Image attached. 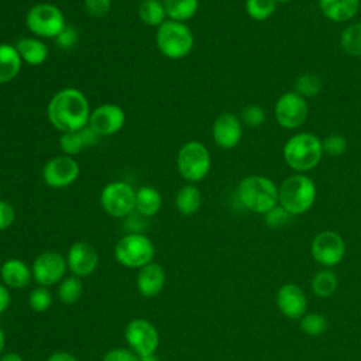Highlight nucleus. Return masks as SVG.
I'll list each match as a JSON object with an SVG mask.
<instances>
[{
  "mask_svg": "<svg viewBox=\"0 0 361 361\" xmlns=\"http://www.w3.org/2000/svg\"><path fill=\"white\" fill-rule=\"evenodd\" d=\"M90 104L86 94L75 87L56 92L47 106L49 123L61 133L78 131L89 124Z\"/></svg>",
  "mask_w": 361,
  "mask_h": 361,
  "instance_id": "nucleus-1",
  "label": "nucleus"
},
{
  "mask_svg": "<svg viewBox=\"0 0 361 361\" xmlns=\"http://www.w3.org/2000/svg\"><path fill=\"white\" fill-rule=\"evenodd\" d=\"M235 195L244 209L262 216L279 203L278 185L264 175L243 178L237 185Z\"/></svg>",
  "mask_w": 361,
  "mask_h": 361,
  "instance_id": "nucleus-2",
  "label": "nucleus"
},
{
  "mask_svg": "<svg viewBox=\"0 0 361 361\" xmlns=\"http://www.w3.org/2000/svg\"><path fill=\"white\" fill-rule=\"evenodd\" d=\"M323 155L322 138L313 133H296L286 140L282 148L283 161L295 173L314 169Z\"/></svg>",
  "mask_w": 361,
  "mask_h": 361,
  "instance_id": "nucleus-3",
  "label": "nucleus"
},
{
  "mask_svg": "<svg viewBox=\"0 0 361 361\" xmlns=\"http://www.w3.org/2000/svg\"><path fill=\"white\" fill-rule=\"evenodd\" d=\"M278 188L279 204L295 217L309 212L316 202L317 186L306 173L289 175Z\"/></svg>",
  "mask_w": 361,
  "mask_h": 361,
  "instance_id": "nucleus-4",
  "label": "nucleus"
},
{
  "mask_svg": "<svg viewBox=\"0 0 361 361\" xmlns=\"http://www.w3.org/2000/svg\"><path fill=\"white\" fill-rule=\"evenodd\" d=\"M155 42L164 56L169 59H182L192 52L195 37L185 23L165 20L157 28Z\"/></svg>",
  "mask_w": 361,
  "mask_h": 361,
  "instance_id": "nucleus-5",
  "label": "nucleus"
},
{
  "mask_svg": "<svg viewBox=\"0 0 361 361\" xmlns=\"http://www.w3.org/2000/svg\"><path fill=\"white\" fill-rule=\"evenodd\" d=\"M176 168L188 183L203 180L212 168V157L207 147L200 141H188L178 151Z\"/></svg>",
  "mask_w": 361,
  "mask_h": 361,
  "instance_id": "nucleus-6",
  "label": "nucleus"
},
{
  "mask_svg": "<svg viewBox=\"0 0 361 361\" xmlns=\"http://www.w3.org/2000/svg\"><path fill=\"white\" fill-rule=\"evenodd\" d=\"M114 259L133 269H140L144 265L152 262L155 248L152 241L142 233H127L114 245Z\"/></svg>",
  "mask_w": 361,
  "mask_h": 361,
  "instance_id": "nucleus-7",
  "label": "nucleus"
},
{
  "mask_svg": "<svg viewBox=\"0 0 361 361\" xmlns=\"http://www.w3.org/2000/svg\"><path fill=\"white\" fill-rule=\"evenodd\" d=\"M25 27L38 38H56L65 30L66 21L58 6L38 3L27 11Z\"/></svg>",
  "mask_w": 361,
  "mask_h": 361,
  "instance_id": "nucleus-8",
  "label": "nucleus"
},
{
  "mask_svg": "<svg viewBox=\"0 0 361 361\" xmlns=\"http://www.w3.org/2000/svg\"><path fill=\"white\" fill-rule=\"evenodd\" d=\"M100 206L111 217H128L135 212V189L124 180L110 182L100 192Z\"/></svg>",
  "mask_w": 361,
  "mask_h": 361,
  "instance_id": "nucleus-9",
  "label": "nucleus"
},
{
  "mask_svg": "<svg viewBox=\"0 0 361 361\" xmlns=\"http://www.w3.org/2000/svg\"><path fill=\"white\" fill-rule=\"evenodd\" d=\"M274 116L278 126L285 130L300 128L309 116L307 100L293 90L285 92L275 102Z\"/></svg>",
  "mask_w": 361,
  "mask_h": 361,
  "instance_id": "nucleus-10",
  "label": "nucleus"
},
{
  "mask_svg": "<svg viewBox=\"0 0 361 361\" xmlns=\"http://www.w3.org/2000/svg\"><path fill=\"white\" fill-rule=\"evenodd\" d=\"M312 258L323 268H333L338 265L345 255L344 238L333 230H323L317 233L310 243Z\"/></svg>",
  "mask_w": 361,
  "mask_h": 361,
  "instance_id": "nucleus-11",
  "label": "nucleus"
},
{
  "mask_svg": "<svg viewBox=\"0 0 361 361\" xmlns=\"http://www.w3.org/2000/svg\"><path fill=\"white\" fill-rule=\"evenodd\" d=\"M124 338L138 357L154 354L159 345V333L157 327L145 319H133L124 329Z\"/></svg>",
  "mask_w": 361,
  "mask_h": 361,
  "instance_id": "nucleus-12",
  "label": "nucleus"
},
{
  "mask_svg": "<svg viewBox=\"0 0 361 361\" xmlns=\"http://www.w3.org/2000/svg\"><path fill=\"white\" fill-rule=\"evenodd\" d=\"M80 173V166L73 157L58 155L45 162L42 168V179L47 186L52 189H62L71 186Z\"/></svg>",
  "mask_w": 361,
  "mask_h": 361,
  "instance_id": "nucleus-13",
  "label": "nucleus"
},
{
  "mask_svg": "<svg viewBox=\"0 0 361 361\" xmlns=\"http://www.w3.org/2000/svg\"><path fill=\"white\" fill-rule=\"evenodd\" d=\"M68 271L66 258L55 251H45L35 257L31 265L32 279L41 286L59 283Z\"/></svg>",
  "mask_w": 361,
  "mask_h": 361,
  "instance_id": "nucleus-14",
  "label": "nucleus"
},
{
  "mask_svg": "<svg viewBox=\"0 0 361 361\" xmlns=\"http://www.w3.org/2000/svg\"><path fill=\"white\" fill-rule=\"evenodd\" d=\"M126 123L124 110L114 103H104L92 110L89 117V127L99 135L107 137L118 133Z\"/></svg>",
  "mask_w": 361,
  "mask_h": 361,
  "instance_id": "nucleus-15",
  "label": "nucleus"
},
{
  "mask_svg": "<svg viewBox=\"0 0 361 361\" xmlns=\"http://www.w3.org/2000/svg\"><path fill=\"white\" fill-rule=\"evenodd\" d=\"M68 269L72 275L79 278H86L92 275L99 265L97 250L87 241L73 243L66 252Z\"/></svg>",
  "mask_w": 361,
  "mask_h": 361,
  "instance_id": "nucleus-16",
  "label": "nucleus"
},
{
  "mask_svg": "<svg viewBox=\"0 0 361 361\" xmlns=\"http://www.w3.org/2000/svg\"><path fill=\"white\" fill-rule=\"evenodd\" d=\"M278 310L290 320H299L305 313H307V298L303 289L293 283L288 282L279 286L275 296Z\"/></svg>",
  "mask_w": 361,
  "mask_h": 361,
  "instance_id": "nucleus-17",
  "label": "nucleus"
},
{
  "mask_svg": "<svg viewBox=\"0 0 361 361\" xmlns=\"http://www.w3.org/2000/svg\"><path fill=\"white\" fill-rule=\"evenodd\" d=\"M243 123L234 113H221L216 117L212 127L214 144L223 149L235 148L243 138Z\"/></svg>",
  "mask_w": 361,
  "mask_h": 361,
  "instance_id": "nucleus-18",
  "label": "nucleus"
},
{
  "mask_svg": "<svg viewBox=\"0 0 361 361\" xmlns=\"http://www.w3.org/2000/svg\"><path fill=\"white\" fill-rule=\"evenodd\" d=\"M166 275L162 265L157 262H149L138 269L135 285L137 290L144 298L158 296L165 286Z\"/></svg>",
  "mask_w": 361,
  "mask_h": 361,
  "instance_id": "nucleus-19",
  "label": "nucleus"
},
{
  "mask_svg": "<svg viewBox=\"0 0 361 361\" xmlns=\"http://www.w3.org/2000/svg\"><path fill=\"white\" fill-rule=\"evenodd\" d=\"M31 278V267L20 258H8L0 267V279L7 288L23 289L30 283Z\"/></svg>",
  "mask_w": 361,
  "mask_h": 361,
  "instance_id": "nucleus-20",
  "label": "nucleus"
},
{
  "mask_svg": "<svg viewBox=\"0 0 361 361\" xmlns=\"http://www.w3.org/2000/svg\"><path fill=\"white\" fill-rule=\"evenodd\" d=\"M361 0H319L322 14L333 23H348L360 13Z\"/></svg>",
  "mask_w": 361,
  "mask_h": 361,
  "instance_id": "nucleus-21",
  "label": "nucleus"
},
{
  "mask_svg": "<svg viewBox=\"0 0 361 361\" xmlns=\"http://www.w3.org/2000/svg\"><path fill=\"white\" fill-rule=\"evenodd\" d=\"M14 47L17 48L23 63H28L31 66L42 65L49 55L47 44L38 37H21L17 39Z\"/></svg>",
  "mask_w": 361,
  "mask_h": 361,
  "instance_id": "nucleus-22",
  "label": "nucleus"
},
{
  "mask_svg": "<svg viewBox=\"0 0 361 361\" xmlns=\"http://www.w3.org/2000/svg\"><path fill=\"white\" fill-rule=\"evenodd\" d=\"M100 137L89 127H83L78 131H69L62 133L59 138V148L65 155L75 157L78 155L83 148H87L97 142Z\"/></svg>",
  "mask_w": 361,
  "mask_h": 361,
  "instance_id": "nucleus-23",
  "label": "nucleus"
},
{
  "mask_svg": "<svg viewBox=\"0 0 361 361\" xmlns=\"http://www.w3.org/2000/svg\"><path fill=\"white\" fill-rule=\"evenodd\" d=\"M23 66L17 48L11 44H0V85L14 80Z\"/></svg>",
  "mask_w": 361,
  "mask_h": 361,
  "instance_id": "nucleus-24",
  "label": "nucleus"
},
{
  "mask_svg": "<svg viewBox=\"0 0 361 361\" xmlns=\"http://www.w3.org/2000/svg\"><path fill=\"white\" fill-rule=\"evenodd\" d=\"M162 207V196L154 186L145 185L135 190V212L142 217L155 216Z\"/></svg>",
  "mask_w": 361,
  "mask_h": 361,
  "instance_id": "nucleus-25",
  "label": "nucleus"
},
{
  "mask_svg": "<svg viewBox=\"0 0 361 361\" xmlns=\"http://www.w3.org/2000/svg\"><path fill=\"white\" fill-rule=\"evenodd\" d=\"M175 206L182 216H192L202 206V192L195 183L183 185L175 196Z\"/></svg>",
  "mask_w": 361,
  "mask_h": 361,
  "instance_id": "nucleus-26",
  "label": "nucleus"
},
{
  "mask_svg": "<svg viewBox=\"0 0 361 361\" xmlns=\"http://www.w3.org/2000/svg\"><path fill=\"white\" fill-rule=\"evenodd\" d=\"M337 288H338V275L331 268L319 269L310 279L312 293L322 299L333 296Z\"/></svg>",
  "mask_w": 361,
  "mask_h": 361,
  "instance_id": "nucleus-27",
  "label": "nucleus"
},
{
  "mask_svg": "<svg viewBox=\"0 0 361 361\" xmlns=\"http://www.w3.org/2000/svg\"><path fill=\"white\" fill-rule=\"evenodd\" d=\"M168 20L186 23L193 18L199 8V0H164Z\"/></svg>",
  "mask_w": 361,
  "mask_h": 361,
  "instance_id": "nucleus-28",
  "label": "nucleus"
},
{
  "mask_svg": "<svg viewBox=\"0 0 361 361\" xmlns=\"http://www.w3.org/2000/svg\"><path fill=\"white\" fill-rule=\"evenodd\" d=\"M340 47L344 54L361 58V21L351 23L340 34Z\"/></svg>",
  "mask_w": 361,
  "mask_h": 361,
  "instance_id": "nucleus-29",
  "label": "nucleus"
},
{
  "mask_svg": "<svg viewBox=\"0 0 361 361\" xmlns=\"http://www.w3.org/2000/svg\"><path fill=\"white\" fill-rule=\"evenodd\" d=\"M140 20L149 27H159L168 20L164 3L159 0H144L138 7Z\"/></svg>",
  "mask_w": 361,
  "mask_h": 361,
  "instance_id": "nucleus-30",
  "label": "nucleus"
},
{
  "mask_svg": "<svg viewBox=\"0 0 361 361\" xmlns=\"http://www.w3.org/2000/svg\"><path fill=\"white\" fill-rule=\"evenodd\" d=\"M322 87H323V82L319 75L313 72H305L295 79L292 90L307 100L317 96L322 92Z\"/></svg>",
  "mask_w": 361,
  "mask_h": 361,
  "instance_id": "nucleus-31",
  "label": "nucleus"
},
{
  "mask_svg": "<svg viewBox=\"0 0 361 361\" xmlns=\"http://www.w3.org/2000/svg\"><path fill=\"white\" fill-rule=\"evenodd\" d=\"M82 293H83V283H82V279L79 276L71 275V276L63 278L58 283L56 295H58V299L63 305L76 303L80 299Z\"/></svg>",
  "mask_w": 361,
  "mask_h": 361,
  "instance_id": "nucleus-32",
  "label": "nucleus"
},
{
  "mask_svg": "<svg viewBox=\"0 0 361 361\" xmlns=\"http://www.w3.org/2000/svg\"><path fill=\"white\" fill-rule=\"evenodd\" d=\"M329 327L327 317L319 312H307L299 319V329L307 336H322Z\"/></svg>",
  "mask_w": 361,
  "mask_h": 361,
  "instance_id": "nucleus-33",
  "label": "nucleus"
},
{
  "mask_svg": "<svg viewBox=\"0 0 361 361\" xmlns=\"http://www.w3.org/2000/svg\"><path fill=\"white\" fill-rule=\"evenodd\" d=\"M275 0H245V13L254 21H267L276 11Z\"/></svg>",
  "mask_w": 361,
  "mask_h": 361,
  "instance_id": "nucleus-34",
  "label": "nucleus"
},
{
  "mask_svg": "<svg viewBox=\"0 0 361 361\" xmlns=\"http://www.w3.org/2000/svg\"><path fill=\"white\" fill-rule=\"evenodd\" d=\"M52 305V293L47 286L38 285L28 295V306L37 313L47 312Z\"/></svg>",
  "mask_w": 361,
  "mask_h": 361,
  "instance_id": "nucleus-35",
  "label": "nucleus"
},
{
  "mask_svg": "<svg viewBox=\"0 0 361 361\" xmlns=\"http://www.w3.org/2000/svg\"><path fill=\"white\" fill-rule=\"evenodd\" d=\"M238 117H240L243 126H247L250 128H257V127H261L265 123L267 113H265V110L261 104L252 103V104H247L241 110Z\"/></svg>",
  "mask_w": 361,
  "mask_h": 361,
  "instance_id": "nucleus-36",
  "label": "nucleus"
},
{
  "mask_svg": "<svg viewBox=\"0 0 361 361\" xmlns=\"http://www.w3.org/2000/svg\"><path fill=\"white\" fill-rule=\"evenodd\" d=\"M322 148H323V154L337 158L345 154L348 148V141L344 135L333 133L322 138Z\"/></svg>",
  "mask_w": 361,
  "mask_h": 361,
  "instance_id": "nucleus-37",
  "label": "nucleus"
},
{
  "mask_svg": "<svg viewBox=\"0 0 361 361\" xmlns=\"http://www.w3.org/2000/svg\"><path fill=\"white\" fill-rule=\"evenodd\" d=\"M293 217L295 216H292L286 209H283L278 203L264 214V221L269 228H283L292 223Z\"/></svg>",
  "mask_w": 361,
  "mask_h": 361,
  "instance_id": "nucleus-38",
  "label": "nucleus"
},
{
  "mask_svg": "<svg viewBox=\"0 0 361 361\" xmlns=\"http://www.w3.org/2000/svg\"><path fill=\"white\" fill-rule=\"evenodd\" d=\"M85 11L93 18H103L111 8V0H83Z\"/></svg>",
  "mask_w": 361,
  "mask_h": 361,
  "instance_id": "nucleus-39",
  "label": "nucleus"
},
{
  "mask_svg": "<svg viewBox=\"0 0 361 361\" xmlns=\"http://www.w3.org/2000/svg\"><path fill=\"white\" fill-rule=\"evenodd\" d=\"M102 361H140V357L131 348L116 347L104 353Z\"/></svg>",
  "mask_w": 361,
  "mask_h": 361,
  "instance_id": "nucleus-40",
  "label": "nucleus"
},
{
  "mask_svg": "<svg viewBox=\"0 0 361 361\" xmlns=\"http://www.w3.org/2000/svg\"><path fill=\"white\" fill-rule=\"evenodd\" d=\"M16 220V210L14 207L6 202L0 199V231L8 228Z\"/></svg>",
  "mask_w": 361,
  "mask_h": 361,
  "instance_id": "nucleus-41",
  "label": "nucleus"
},
{
  "mask_svg": "<svg viewBox=\"0 0 361 361\" xmlns=\"http://www.w3.org/2000/svg\"><path fill=\"white\" fill-rule=\"evenodd\" d=\"M55 39H56V44H58L59 48H62V49H69V48H72V47L76 44V41H78V32H76L75 27L66 25L65 30H63Z\"/></svg>",
  "mask_w": 361,
  "mask_h": 361,
  "instance_id": "nucleus-42",
  "label": "nucleus"
},
{
  "mask_svg": "<svg viewBox=\"0 0 361 361\" xmlns=\"http://www.w3.org/2000/svg\"><path fill=\"white\" fill-rule=\"evenodd\" d=\"M8 305H10L8 288L3 282H0V314L7 310Z\"/></svg>",
  "mask_w": 361,
  "mask_h": 361,
  "instance_id": "nucleus-43",
  "label": "nucleus"
},
{
  "mask_svg": "<svg viewBox=\"0 0 361 361\" xmlns=\"http://www.w3.org/2000/svg\"><path fill=\"white\" fill-rule=\"evenodd\" d=\"M47 361H79L73 354L66 353V351H55L52 353Z\"/></svg>",
  "mask_w": 361,
  "mask_h": 361,
  "instance_id": "nucleus-44",
  "label": "nucleus"
},
{
  "mask_svg": "<svg viewBox=\"0 0 361 361\" xmlns=\"http://www.w3.org/2000/svg\"><path fill=\"white\" fill-rule=\"evenodd\" d=\"M0 361H24V360L20 354L8 351V353H4L0 355Z\"/></svg>",
  "mask_w": 361,
  "mask_h": 361,
  "instance_id": "nucleus-45",
  "label": "nucleus"
},
{
  "mask_svg": "<svg viewBox=\"0 0 361 361\" xmlns=\"http://www.w3.org/2000/svg\"><path fill=\"white\" fill-rule=\"evenodd\" d=\"M4 347H6V334H4L3 329L0 327V355H1L3 351H4Z\"/></svg>",
  "mask_w": 361,
  "mask_h": 361,
  "instance_id": "nucleus-46",
  "label": "nucleus"
},
{
  "mask_svg": "<svg viewBox=\"0 0 361 361\" xmlns=\"http://www.w3.org/2000/svg\"><path fill=\"white\" fill-rule=\"evenodd\" d=\"M140 361H159V360H158V357L154 353V354H148V355H141Z\"/></svg>",
  "mask_w": 361,
  "mask_h": 361,
  "instance_id": "nucleus-47",
  "label": "nucleus"
},
{
  "mask_svg": "<svg viewBox=\"0 0 361 361\" xmlns=\"http://www.w3.org/2000/svg\"><path fill=\"white\" fill-rule=\"evenodd\" d=\"M278 4H281V3H288V1H290V0H275Z\"/></svg>",
  "mask_w": 361,
  "mask_h": 361,
  "instance_id": "nucleus-48",
  "label": "nucleus"
},
{
  "mask_svg": "<svg viewBox=\"0 0 361 361\" xmlns=\"http://www.w3.org/2000/svg\"><path fill=\"white\" fill-rule=\"evenodd\" d=\"M360 14H361V4H360Z\"/></svg>",
  "mask_w": 361,
  "mask_h": 361,
  "instance_id": "nucleus-49",
  "label": "nucleus"
}]
</instances>
